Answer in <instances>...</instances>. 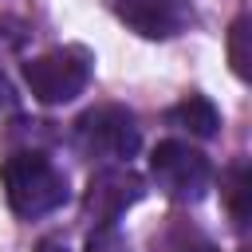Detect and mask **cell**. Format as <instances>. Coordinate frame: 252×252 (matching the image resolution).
<instances>
[{
	"label": "cell",
	"mask_w": 252,
	"mask_h": 252,
	"mask_svg": "<svg viewBox=\"0 0 252 252\" xmlns=\"http://www.w3.org/2000/svg\"><path fill=\"white\" fill-rule=\"evenodd\" d=\"M0 181H4V197L8 209L20 220H39L55 209L67 205L71 185L67 173L39 150H16L0 161Z\"/></svg>",
	"instance_id": "obj_1"
},
{
	"label": "cell",
	"mask_w": 252,
	"mask_h": 252,
	"mask_svg": "<svg viewBox=\"0 0 252 252\" xmlns=\"http://www.w3.org/2000/svg\"><path fill=\"white\" fill-rule=\"evenodd\" d=\"M75 146L94 158V161H130L142 146V130H138V118L134 110L118 106V102H102V106H91L75 118Z\"/></svg>",
	"instance_id": "obj_2"
},
{
	"label": "cell",
	"mask_w": 252,
	"mask_h": 252,
	"mask_svg": "<svg viewBox=\"0 0 252 252\" xmlns=\"http://www.w3.org/2000/svg\"><path fill=\"white\" fill-rule=\"evenodd\" d=\"M91 71H94L91 51L79 47V43H67V47H55V51H43V55L28 59L24 63V83L39 102L59 106V102H71L87 91Z\"/></svg>",
	"instance_id": "obj_3"
},
{
	"label": "cell",
	"mask_w": 252,
	"mask_h": 252,
	"mask_svg": "<svg viewBox=\"0 0 252 252\" xmlns=\"http://www.w3.org/2000/svg\"><path fill=\"white\" fill-rule=\"evenodd\" d=\"M150 177H154V185L169 201L197 205L209 193V185H213V165H209V158L197 146L177 142V138H165L150 154Z\"/></svg>",
	"instance_id": "obj_4"
},
{
	"label": "cell",
	"mask_w": 252,
	"mask_h": 252,
	"mask_svg": "<svg viewBox=\"0 0 252 252\" xmlns=\"http://www.w3.org/2000/svg\"><path fill=\"white\" fill-rule=\"evenodd\" d=\"M146 193V181L130 169V165H106L91 177L87 185V197H83V209L87 217L94 220V228L102 224H118V217L126 209H134Z\"/></svg>",
	"instance_id": "obj_5"
},
{
	"label": "cell",
	"mask_w": 252,
	"mask_h": 252,
	"mask_svg": "<svg viewBox=\"0 0 252 252\" xmlns=\"http://www.w3.org/2000/svg\"><path fill=\"white\" fill-rule=\"evenodd\" d=\"M110 12L146 39H173L189 24V0H106Z\"/></svg>",
	"instance_id": "obj_6"
},
{
	"label": "cell",
	"mask_w": 252,
	"mask_h": 252,
	"mask_svg": "<svg viewBox=\"0 0 252 252\" xmlns=\"http://www.w3.org/2000/svg\"><path fill=\"white\" fill-rule=\"evenodd\" d=\"M165 122L177 126V130H189L193 138H213L220 130V110L205 94H189V98H181L177 106L165 110Z\"/></svg>",
	"instance_id": "obj_7"
},
{
	"label": "cell",
	"mask_w": 252,
	"mask_h": 252,
	"mask_svg": "<svg viewBox=\"0 0 252 252\" xmlns=\"http://www.w3.org/2000/svg\"><path fill=\"white\" fill-rule=\"evenodd\" d=\"M244 197H248V165L236 161L228 173H224V205H228V217L236 228L248 224V209H244Z\"/></svg>",
	"instance_id": "obj_8"
},
{
	"label": "cell",
	"mask_w": 252,
	"mask_h": 252,
	"mask_svg": "<svg viewBox=\"0 0 252 252\" xmlns=\"http://www.w3.org/2000/svg\"><path fill=\"white\" fill-rule=\"evenodd\" d=\"M248 39H252V20L248 16H236V24L228 32V63H232L236 79H248L252 75V47H248Z\"/></svg>",
	"instance_id": "obj_9"
},
{
	"label": "cell",
	"mask_w": 252,
	"mask_h": 252,
	"mask_svg": "<svg viewBox=\"0 0 252 252\" xmlns=\"http://www.w3.org/2000/svg\"><path fill=\"white\" fill-rule=\"evenodd\" d=\"M87 252H126V240L118 236V228H114V224H102V228H94V232H91Z\"/></svg>",
	"instance_id": "obj_10"
},
{
	"label": "cell",
	"mask_w": 252,
	"mask_h": 252,
	"mask_svg": "<svg viewBox=\"0 0 252 252\" xmlns=\"http://www.w3.org/2000/svg\"><path fill=\"white\" fill-rule=\"evenodd\" d=\"M12 106H16V94H12V83H8L4 75H0V118H4V114H8Z\"/></svg>",
	"instance_id": "obj_11"
},
{
	"label": "cell",
	"mask_w": 252,
	"mask_h": 252,
	"mask_svg": "<svg viewBox=\"0 0 252 252\" xmlns=\"http://www.w3.org/2000/svg\"><path fill=\"white\" fill-rule=\"evenodd\" d=\"M35 252H71V248H67L63 240H43V244H39Z\"/></svg>",
	"instance_id": "obj_12"
},
{
	"label": "cell",
	"mask_w": 252,
	"mask_h": 252,
	"mask_svg": "<svg viewBox=\"0 0 252 252\" xmlns=\"http://www.w3.org/2000/svg\"><path fill=\"white\" fill-rule=\"evenodd\" d=\"M181 252H213L209 244H189V248H181Z\"/></svg>",
	"instance_id": "obj_13"
}]
</instances>
